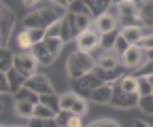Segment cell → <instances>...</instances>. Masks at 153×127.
Returning <instances> with one entry per match:
<instances>
[{
    "mask_svg": "<svg viewBox=\"0 0 153 127\" xmlns=\"http://www.w3.org/2000/svg\"><path fill=\"white\" fill-rule=\"evenodd\" d=\"M68 13V9H62V7H43V9H36L32 11L30 15L24 17V28H51L53 23L62 21L64 15Z\"/></svg>",
    "mask_w": 153,
    "mask_h": 127,
    "instance_id": "cell-1",
    "label": "cell"
},
{
    "mask_svg": "<svg viewBox=\"0 0 153 127\" xmlns=\"http://www.w3.org/2000/svg\"><path fill=\"white\" fill-rule=\"evenodd\" d=\"M96 68V59L91 53H83V51H74L70 53V57L66 62V72L70 79H81L89 72H94Z\"/></svg>",
    "mask_w": 153,
    "mask_h": 127,
    "instance_id": "cell-2",
    "label": "cell"
},
{
    "mask_svg": "<svg viewBox=\"0 0 153 127\" xmlns=\"http://www.w3.org/2000/svg\"><path fill=\"white\" fill-rule=\"evenodd\" d=\"M117 19H119V26L121 28L143 26V21H140V2H134V0L121 2L117 7Z\"/></svg>",
    "mask_w": 153,
    "mask_h": 127,
    "instance_id": "cell-3",
    "label": "cell"
},
{
    "mask_svg": "<svg viewBox=\"0 0 153 127\" xmlns=\"http://www.w3.org/2000/svg\"><path fill=\"white\" fill-rule=\"evenodd\" d=\"M100 43H102V34L91 26V28L79 32V36H76V51H83V53L100 51Z\"/></svg>",
    "mask_w": 153,
    "mask_h": 127,
    "instance_id": "cell-4",
    "label": "cell"
},
{
    "mask_svg": "<svg viewBox=\"0 0 153 127\" xmlns=\"http://www.w3.org/2000/svg\"><path fill=\"white\" fill-rule=\"evenodd\" d=\"M100 85H102V81L96 76L94 72H89V74L81 76V79H72V81H70V89H72L76 95L85 98V100H89L91 91H94L96 87H100Z\"/></svg>",
    "mask_w": 153,
    "mask_h": 127,
    "instance_id": "cell-5",
    "label": "cell"
},
{
    "mask_svg": "<svg viewBox=\"0 0 153 127\" xmlns=\"http://www.w3.org/2000/svg\"><path fill=\"white\" fill-rule=\"evenodd\" d=\"M13 68H15L22 76L30 79V76L36 74L38 62H36V57L32 55L30 51H22V53H17V55H15V64H13Z\"/></svg>",
    "mask_w": 153,
    "mask_h": 127,
    "instance_id": "cell-6",
    "label": "cell"
},
{
    "mask_svg": "<svg viewBox=\"0 0 153 127\" xmlns=\"http://www.w3.org/2000/svg\"><path fill=\"white\" fill-rule=\"evenodd\" d=\"M94 59H96V68H102V70H119V68H123L121 55L115 49H100V53Z\"/></svg>",
    "mask_w": 153,
    "mask_h": 127,
    "instance_id": "cell-7",
    "label": "cell"
},
{
    "mask_svg": "<svg viewBox=\"0 0 153 127\" xmlns=\"http://www.w3.org/2000/svg\"><path fill=\"white\" fill-rule=\"evenodd\" d=\"M138 100H140V95H138V93L123 91V89H121L117 83H113V98H111V106H115V108H134V106H138Z\"/></svg>",
    "mask_w": 153,
    "mask_h": 127,
    "instance_id": "cell-8",
    "label": "cell"
},
{
    "mask_svg": "<svg viewBox=\"0 0 153 127\" xmlns=\"http://www.w3.org/2000/svg\"><path fill=\"white\" fill-rule=\"evenodd\" d=\"M15 28V13L2 4L0 7V47H7L9 45V36Z\"/></svg>",
    "mask_w": 153,
    "mask_h": 127,
    "instance_id": "cell-9",
    "label": "cell"
},
{
    "mask_svg": "<svg viewBox=\"0 0 153 127\" xmlns=\"http://www.w3.org/2000/svg\"><path fill=\"white\" fill-rule=\"evenodd\" d=\"M145 59H147V53H145V49L140 47V45H132L123 55H121V62H123V66L128 68V70H136V68H140L143 64H145Z\"/></svg>",
    "mask_w": 153,
    "mask_h": 127,
    "instance_id": "cell-10",
    "label": "cell"
},
{
    "mask_svg": "<svg viewBox=\"0 0 153 127\" xmlns=\"http://www.w3.org/2000/svg\"><path fill=\"white\" fill-rule=\"evenodd\" d=\"M119 26V19H117V7H115V13L106 11L102 15H98L94 19V28L98 30L100 34H108V32H115Z\"/></svg>",
    "mask_w": 153,
    "mask_h": 127,
    "instance_id": "cell-11",
    "label": "cell"
},
{
    "mask_svg": "<svg viewBox=\"0 0 153 127\" xmlns=\"http://www.w3.org/2000/svg\"><path fill=\"white\" fill-rule=\"evenodd\" d=\"M26 87H30L32 91H36L38 95H45V93H55V89H53V85H51V79L47 76V74H36L34 76H30L28 81H26Z\"/></svg>",
    "mask_w": 153,
    "mask_h": 127,
    "instance_id": "cell-12",
    "label": "cell"
},
{
    "mask_svg": "<svg viewBox=\"0 0 153 127\" xmlns=\"http://www.w3.org/2000/svg\"><path fill=\"white\" fill-rule=\"evenodd\" d=\"M119 32H121V36H123L130 45H140L143 38H145L147 34H151L153 30H147L143 26H130V28H121Z\"/></svg>",
    "mask_w": 153,
    "mask_h": 127,
    "instance_id": "cell-13",
    "label": "cell"
},
{
    "mask_svg": "<svg viewBox=\"0 0 153 127\" xmlns=\"http://www.w3.org/2000/svg\"><path fill=\"white\" fill-rule=\"evenodd\" d=\"M111 98H113V83H102L89 95V100L94 104H111Z\"/></svg>",
    "mask_w": 153,
    "mask_h": 127,
    "instance_id": "cell-14",
    "label": "cell"
},
{
    "mask_svg": "<svg viewBox=\"0 0 153 127\" xmlns=\"http://www.w3.org/2000/svg\"><path fill=\"white\" fill-rule=\"evenodd\" d=\"M30 53L36 57V62H38V64H43V66H51V64L55 62V55L49 51V47L45 45V40H43V43H38V45H34Z\"/></svg>",
    "mask_w": 153,
    "mask_h": 127,
    "instance_id": "cell-15",
    "label": "cell"
},
{
    "mask_svg": "<svg viewBox=\"0 0 153 127\" xmlns=\"http://www.w3.org/2000/svg\"><path fill=\"white\" fill-rule=\"evenodd\" d=\"M66 17H68V21H70V26L74 28V32H76V34L94 26V19H91V17H87V15H79V13H66Z\"/></svg>",
    "mask_w": 153,
    "mask_h": 127,
    "instance_id": "cell-16",
    "label": "cell"
},
{
    "mask_svg": "<svg viewBox=\"0 0 153 127\" xmlns=\"http://www.w3.org/2000/svg\"><path fill=\"white\" fill-rule=\"evenodd\" d=\"M140 21H143V28L153 30V0L140 2Z\"/></svg>",
    "mask_w": 153,
    "mask_h": 127,
    "instance_id": "cell-17",
    "label": "cell"
},
{
    "mask_svg": "<svg viewBox=\"0 0 153 127\" xmlns=\"http://www.w3.org/2000/svg\"><path fill=\"white\" fill-rule=\"evenodd\" d=\"M115 83H117V85L123 89V91H130V93H138V76L130 74V72H128V74H123L119 81H115Z\"/></svg>",
    "mask_w": 153,
    "mask_h": 127,
    "instance_id": "cell-18",
    "label": "cell"
},
{
    "mask_svg": "<svg viewBox=\"0 0 153 127\" xmlns=\"http://www.w3.org/2000/svg\"><path fill=\"white\" fill-rule=\"evenodd\" d=\"M4 74L9 76V83H11V93H13V95H15V93L19 91V89H22V87L26 85V81H28L26 76L19 74V72H17L15 68H11L9 72H4Z\"/></svg>",
    "mask_w": 153,
    "mask_h": 127,
    "instance_id": "cell-19",
    "label": "cell"
},
{
    "mask_svg": "<svg viewBox=\"0 0 153 127\" xmlns=\"http://www.w3.org/2000/svg\"><path fill=\"white\" fill-rule=\"evenodd\" d=\"M76 34L74 32V28L70 26V21H68V17L64 15V19L60 21V38L64 40V43H70V40H76Z\"/></svg>",
    "mask_w": 153,
    "mask_h": 127,
    "instance_id": "cell-20",
    "label": "cell"
},
{
    "mask_svg": "<svg viewBox=\"0 0 153 127\" xmlns=\"http://www.w3.org/2000/svg\"><path fill=\"white\" fill-rule=\"evenodd\" d=\"M34 108H36V104L15 100V112H17V117H22V119H32L34 117Z\"/></svg>",
    "mask_w": 153,
    "mask_h": 127,
    "instance_id": "cell-21",
    "label": "cell"
},
{
    "mask_svg": "<svg viewBox=\"0 0 153 127\" xmlns=\"http://www.w3.org/2000/svg\"><path fill=\"white\" fill-rule=\"evenodd\" d=\"M15 100H22V102H30V104H41V95H38L36 91H32L30 87H22L19 91L15 93Z\"/></svg>",
    "mask_w": 153,
    "mask_h": 127,
    "instance_id": "cell-22",
    "label": "cell"
},
{
    "mask_svg": "<svg viewBox=\"0 0 153 127\" xmlns=\"http://www.w3.org/2000/svg\"><path fill=\"white\" fill-rule=\"evenodd\" d=\"M15 64V55L9 51V47H2L0 49V72H9Z\"/></svg>",
    "mask_w": 153,
    "mask_h": 127,
    "instance_id": "cell-23",
    "label": "cell"
},
{
    "mask_svg": "<svg viewBox=\"0 0 153 127\" xmlns=\"http://www.w3.org/2000/svg\"><path fill=\"white\" fill-rule=\"evenodd\" d=\"M79 98H81V95H76L72 89H70V91H66V93H62V95H60V108H62V110H70V112H72V108H74V104H76V100H79Z\"/></svg>",
    "mask_w": 153,
    "mask_h": 127,
    "instance_id": "cell-24",
    "label": "cell"
},
{
    "mask_svg": "<svg viewBox=\"0 0 153 127\" xmlns=\"http://www.w3.org/2000/svg\"><path fill=\"white\" fill-rule=\"evenodd\" d=\"M68 13L87 15V17H91V19H94V15H91V11H89V7H87V2H85V0H72V2L68 4Z\"/></svg>",
    "mask_w": 153,
    "mask_h": 127,
    "instance_id": "cell-25",
    "label": "cell"
},
{
    "mask_svg": "<svg viewBox=\"0 0 153 127\" xmlns=\"http://www.w3.org/2000/svg\"><path fill=\"white\" fill-rule=\"evenodd\" d=\"M45 45L49 47V51L57 57V55L62 53V49H64V45H66V43L60 38V36H47V38H45Z\"/></svg>",
    "mask_w": 153,
    "mask_h": 127,
    "instance_id": "cell-26",
    "label": "cell"
},
{
    "mask_svg": "<svg viewBox=\"0 0 153 127\" xmlns=\"http://www.w3.org/2000/svg\"><path fill=\"white\" fill-rule=\"evenodd\" d=\"M41 104L49 106L51 110H55V112L62 110V108H60V95H57V93H45V95H41Z\"/></svg>",
    "mask_w": 153,
    "mask_h": 127,
    "instance_id": "cell-27",
    "label": "cell"
},
{
    "mask_svg": "<svg viewBox=\"0 0 153 127\" xmlns=\"http://www.w3.org/2000/svg\"><path fill=\"white\" fill-rule=\"evenodd\" d=\"M17 47L22 49V51H32V40H30V34H28V30L24 28L22 32L17 34Z\"/></svg>",
    "mask_w": 153,
    "mask_h": 127,
    "instance_id": "cell-28",
    "label": "cell"
},
{
    "mask_svg": "<svg viewBox=\"0 0 153 127\" xmlns=\"http://www.w3.org/2000/svg\"><path fill=\"white\" fill-rule=\"evenodd\" d=\"M28 127H60L55 119H41V117H32L28 119Z\"/></svg>",
    "mask_w": 153,
    "mask_h": 127,
    "instance_id": "cell-29",
    "label": "cell"
},
{
    "mask_svg": "<svg viewBox=\"0 0 153 127\" xmlns=\"http://www.w3.org/2000/svg\"><path fill=\"white\" fill-rule=\"evenodd\" d=\"M55 110H51L49 106H45V104H36V108H34V117H41V119H55Z\"/></svg>",
    "mask_w": 153,
    "mask_h": 127,
    "instance_id": "cell-30",
    "label": "cell"
},
{
    "mask_svg": "<svg viewBox=\"0 0 153 127\" xmlns=\"http://www.w3.org/2000/svg\"><path fill=\"white\" fill-rule=\"evenodd\" d=\"M138 108H140L145 115H153V93H151V95H140Z\"/></svg>",
    "mask_w": 153,
    "mask_h": 127,
    "instance_id": "cell-31",
    "label": "cell"
},
{
    "mask_svg": "<svg viewBox=\"0 0 153 127\" xmlns=\"http://www.w3.org/2000/svg\"><path fill=\"white\" fill-rule=\"evenodd\" d=\"M119 36V30L115 32H108V34H102V43H100V49H113L115 47V40Z\"/></svg>",
    "mask_w": 153,
    "mask_h": 127,
    "instance_id": "cell-32",
    "label": "cell"
},
{
    "mask_svg": "<svg viewBox=\"0 0 153 127\" xmlns=\"http://www.w3.org/2000/svg\"><path fill=\"white\" fill-rule=\"evenodd\" d=\"M151 93H153L151 81L147 76H138V95H151Z\"/></svg>",
    "mask_w": 153,
    "mask_h": 127,
    "instance_id": "cell-33",
    "label": "cell"
},
{
    "mask_svg": "<svg viewBox=\"0 0 153 127\" xmlns=\"http://www.w3.org/2000/svg\"><path fill=\"white\" fill-rule=\"evenodd\" d=\"M130 47H132V45H130V43H128V40L123 38V36H121V32H119V36H117V40H115V47H113V49L117 51L119 55H123V53H126V51H128Z\"/></svg>",
    "mask_w": 153,
    "mask_h": 127,
    "instance_id": "cell-34",
    "label": "cell"
},
{
    "mask_svg": "<svg viewBox=\"0 0 153 127\" xmlns=\"http://www.w3.org/2000/svg\"><path fill=\"white\" fill-rule=\"evenodd\" d=\"M151 74H153V62H147L134 70V76H151Z\"/></svg>",
    "mask_w": 153,
    "mask_h": 127,
    "instance_id": "cell-35",
    "label": "cell"
},
{
    "mask_svg": "<svg viewBox=\"0 0 153 127\" xmlns=\"http://www.w3.org/2000/svg\"><path fill=\"white\" fill-rule=\"evenodd\" d=\"M85 112H87V100H85V98H79V100H76V104H74V108H72V115L83 117Z\"/></svg>",
    "mask_w": 153,
    "mask_h": 127,
    "instance_id": "cell-36",
    "label": "cell"
},
{
    "mask_svg": "<svg viewBox=\"0 0 153 127\" xmlns=\"http://www.w3.org/2000/svg\"><path fill=\"white\" fill-rule=\"evenodd\" d=\"M70 117H72L70 110H60V112L55 115V121H57V125H60V127H66L68 121H70Z\"/></svg>",
    "mask_w": 153,
    "mask_h": 127,
    "instance_id": "cell-37",
    "label": "cell"
},
{
    "mask_svg": "<svg viewBox=\"0 0 153 127\" xmlns=\"http://www.w3.org/2000/svg\"><path fill=\"white\" fill-rule=\"evenodd\" d=\"M0 91H2V95L11 93V83H9V76L4 72H0Z\"/></svg>",
    "mask_w": 153,
    "mask_h": 127,
    "instance_id": "cell-38",
    "label": "cell"
},
{
    "mask_svg": "<svg viewBox=\"0 0 153 127\" xmlns=\"http://www.w3.org/2000/svg\"><path fill=\"white\" fill-rule=\"evenodd\" d=\"M66 127H85V125H83V117H79V115H72Z\"/></svg>",
    "mask_w": 153,
    "mask_h": 127,
    "instance_id": "cell-39",
    "label": "cell"
},
{
    "mask_svg": "<svg viewBox=\"0 0 153 127\" xmlns=\"http://www.w3.org/2000/svg\"><path fill=\"white\" fill-rule=\"evenodd\" d=\"M140 47H143V49H153V32H151V34H147L145 38H143Z\"/></svg>",
    "mask_w": 153,
    "mask_h": 127,
    "instance_id": "cell-40",
    "label": "cell"
},
{
    "mask_svg": "<svg viewBox=\"0 0 153 127\" xmlns=\"http://www.w3.org/2000/svg\"><path fill=\"white\" fill-rule=\"evenodd\" d=\"M47 36H60V21L53 23L51 28H47Z\"/></svg>",
    "mask_w": 153,
    "mask_h": 127,
    "instance_id": "cell-41",
    "label": "cell"
},
{
    "mask_svg": "<svg viewBox=\"0 0 153 127\" xmlns=\"http://www.w3.org/2000/svg\"><path fill=\"white\" fill-rule=\"evenodd\" d=\"M51 4H53V7H62V9H68V4H70V2H68V0H51Z\"/></svg>",
    "mask_w": 153,
    "mask_h": 127,
    "instance_id": "cell-42",
    "label": "cell"
},
{
    "mask_svg": "<svg viewBox=\"0 0 153 127\" xmlns=\"http://www.w3.org/2000/svg\"><path fill=\"white\" fill-rule=\"evenodd\" d=\"M87 127H106V119H100V121H94V123H89Z\"/></svg>",
    "mask_w": 153,
    "mask_h": 127,
    "instance_id": "cell-43",
    "label": "cell"
},
{
    "mask_svg": "<svg viewBox=\"0 0 153 127\" xmlns=\"http://www.w3.org/2000/svg\"><path fill=\"white\" fill-rule=\"evenodd\" d=\"M24 2V7H28V9H32V7H36L38 2H41V0H22Z\"/></svg>",
    "mask_w": 153,
    "mask_h": 127,
    "instance_id": "cell-44",
    "label": "cell"
},
{
    "mask_svg": "<svg viewBox=\"0 0 153 127\" xmlns=\"http://www.w3.org/2000/svg\"><path fill=\"white\" fill-rule=\"evenodd\" d=\"M147 53V62H153V49H145Z\"/></svg>",
    "mask_w": 153,
    "mask_h": 127,
    "instance_id": "cell-45",
    "label": "cell"
},
{
    "mask_svg": "<svg viewBox=\"0 0 153 127\" xmlns=\"http://www.w3.org/2000/svg\"><path fill=\"white\" fill-rule=\"evenodd\" d=\"M134 127H151V125H147L145 121H134Z\"/></svg>",
    "mask_w": 153,
    "mask_h": 127,
    "instance_id": "cell-46",
    "label": "cell"
},
{
    "mask_svg": "<svg viewBox=\"0 0 153 127\" xmlns=\"http://www.w3.org/2000/svg\"><path fill=\"white\" fill-rule=\"evenodd\" d=\"M121 2H128V0H111V4H113V7H119Z\"/></svg>",
    "mask_w": 153,
    "mask_h": 127,
    "instance_id": "cell-47",
    "label": "cell"
},
{
    "mask_svg": "<svg viewBox=\"0 0 153 127\" xmlns=\"http://www.w3.org/2000/svg\"><path fill=\"white\" fill-rule=\"evenodd\" d=\"M9 127H28V125H9Z\"/></svg>",
    "mask_w": 153,
    "mask_h": 127,
    "instance_id": "cell-48",
    "label": "cell"
},
{
    "mask_svg": "<svg viewBox=\"0 0 153 127\" xmlns=\"http://www.w3.org/2000/svg\"><path fill=\"white\" fill-rule=\"evenodd\" d=\"M147 79H149V81H151V87H153V74H151V76H147Z\"/></svg>",
    "mask_w": 153,
    "mask_h": 127,
    "instance_id": "cell-49",
    "label": "cell"
},
{
    "mask_svg": "<svg viewBox=\"0 0 153 127\" xmlns=\"http://www.w3.org/2000/svg\"><path fill=\"white\" fill-rule=\"evenodd\" d=\"M68 2H72V0H68Z\"/></svg>",
    "mask_w": 153,
    "mask_h": 127,
    "instance_id": "cell-50",
    "label": "cell"
},
{
    "mask_svg": "<svg viewBox=\"0 0 153 127\" xmlns=\"http://www.w3.org/2000/svg\"><path fill=\"white\" fill-rule=\"evenodd\" d=\"M2 127H7V125H2Z\"/></svg>",
    "mask_w": 153,
    "mask_h": 127,
    "instance_id": "cell-51",
    "label": "cell"
}]
</instances>
